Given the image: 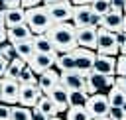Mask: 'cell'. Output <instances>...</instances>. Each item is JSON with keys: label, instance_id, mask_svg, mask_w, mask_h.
Returning <instances> with one entry per match:
<instances>
[{"label": "cell", "instance_id": "cell-1", "mask_svg": "<svg viewBox=\"0 0 126 120\" xmlns=\"http://www.w3.org/2000/svg\"><path fill=\"white\" fill-rule=\"evenodd\" d=\"M77 28L71 22H61V24H53L47 30L49 39L53 41L57 53H65V51H73L77 45Z\"/></svg>", "mask_w": 126, "mask_h": 120}, {"label": "cell", "instance_id": "cell-2", "mask_svg": "<svg viewBox=\"0 0 126 120\" xmlns=\"http://www.w3.org/2000/svg\"><path fill=\"white\" fill-rule=\"evenodd\" d=\"M26 24L33 33H47V30L53 26V20L47 12V6L37 4L32 8H26Z\"/></svg>", "mask_w": 126, "mask_h": 120}, {"label": "cell", "instance_id": "cell-3", "mask_svg": "<svg viewBox=\"0 0 126 120\" xmlns=\"http://www.w3.org/2000/svg\"><path fill=\"white\" fill-rule=\"evenodd\" d=\"M100 20H102V16L96 14L91 4H75L73 6L71 22H73L75 28H83V26H96V28H100Z\"/></svg>", "mask_w": 126, "mask_h": 120}, {"label": "cell", "instance_id": "cell-4", "mask_svg": "<svg viewBox=\"0 0 126 120\" xmlns=\"http://www.w3.org/2000/svg\"><path fill=\"white\" fill-rule=\"evenodd\" d=\"M96 53H106V55H118L120 53V39L116 31H110L106 28L96 30Z\"/></svg>", "mask_w": 126, "mask_h": 120}, {"label": "cell", "instance_id": "cell-5", "mask_svg": "<svg viewBox=\"0 0 126 120\" xmlns=\"http://www.w3.org/2000/svg\"><path fill=\"white\" fill-rule=\"evenodd\" d=\"M73 55H75V71H79V73H83L87 77L94 67L96 51L94 49H87V47H75Z\"/></svg>", "mask_w": 126, "mask_h": 120}, {"label": "cell", "instance_id": "cell-6", "mask_svg": "<svg viewBox=\"0 0 126 120\" xmlns=\"http://www.w3.org/2000/svg\"><path fill=\"white\" fill-rule=\"evenodd\" d=\"M114 75H102V73H98V71H91L89 75H87V87H85V90L89 92V94H94V92H100V90H104V89H110L112 85H114Z\"/></svg>", "mask_w": 126, "mask_h": 120}, {"label": "cell", "instance_id": "cell-7", "mask_svg": "<svg viewBox=\"0 0 126 120\" xmlns=\"http://www.w3.org/2000/svg\"><path fill=\"white\" fill-rule=\"evenodd\" d=\"M85 108L89 110V114H91L93 118L108 116V110H110V102H108V96H106V94H102V92H94V94H89V100H87Z\"/></svg>", "mask_w": 126, "mask_h": 120}, {"label": "cell", "instance_id": "cell-8", "mask_svg": "<svg viewBox=\"0 0 126 120\" xmlns=\"http://www.w3.org/2000/svg\"><path fill=\"white\" fill-rule=\"evenodd\" d=\"M0 94H2V102H6V104H18V98H20V81L18 79H10V77H2L0 79Z\"/></svg>", "mask_w": 126, "mask_h": 120}, {"label": "cell", "instance_id": "cell-9", "mask_svg": "<svg viewBox=\"0 0 126 120\" xmlns=\"http://www.w3.org/2000/svg\"><path fill=\"white\" fill-rule=\"evenodd\" d=\"M47 12H49L53 24L71 22V18H73V4H71V0H63V2H57V4L47 6Z\"/></svg>", "mask_w": 126, "mask_h": 120}, {"label": "cell", "instance_id": "cell-10", "mask_svg": "<svg viewBox=\"0 0 126 120\" xmlns=\"http://www.w3.org/2000/svg\"><path fill=\"white\" fill-rule=\"evenodd\" d=\"M59 83L69 90H81V89L85 90L87 77L83 73H79V71H61L59 73Z\"/></svg>", "mask_w": 126, "mask_h": 120}, {"label": "cell", "instance_id": "cell-11", "mask_svg": "<svg viewBox=\"0 0 126 120\" xmlns=\"http://www.w3.org/2000/svg\"><path fill=\"white\" fill-rule=\"evenodd\" d=\"M96 26H83L77 28V45L79 47H87V49H94L96 51Z\"/></svg>", "mask_w": 126, "mask_h": 120}, {"label": "cell", "instance_id": "cell-12", "mask_svg": "<svg viewBox=\"0 0 126 120\" xmlns=\"http://www.w3.org/2000/svg\"><path fill=\"white\" fill-rule=\"evenodd\" d=\"M55 59H57V55H49V53H33L32 55V59L28 61V65L32 67V71L35 73V75H39V73H43V71H47V69H51L53 65H55Z\"/></svg>", "mask_w": 126, "mask_h": 120}, {"label": "cell", "instance_id": "cell-13", "mask_svg": "<svg viewBox=\"0 0 126 120\" xmlns=\"http://www.w3.org/2000/svg\"><path fill=\"white\" fill-rule=\"evenodd\" d=\"M41 89L37 85H22L20 83V98H18V104H24V106H35L39 96H41Z\"/></svg>", "mask_w": 126, "mask_h": 120}, {"label": "cell", "instance_id": "cell-14", "mask_svg": "<svg viewBox=\"0 0 126 120\" xmlns=\"http://www.w3.org/2000/svg\"><path fill=\"white\" fill-rule=\"evenodd\" d=\"M93 71H98V73H102V75H116V55L96 53Z\"/></svg>", "mask_w": 126, "mask_h": 120}, {"label": "cell", "instance_id": "cell-15", "mask_svg": "<svg viewBox=\"0 0 126 120\" xmlns=\"http://www.w3.org/2000/svg\"><path fill=\"white\" fill-rule=\"evenodd\" d=\"M47 96L55 102V106H57L59 112H67V108L71 106V104H69V89H65L61 83L55 85V87L47 92Z\"/></svg>", "mask_w": 126, "mask_h": 120}, {"label": "cell", "instance_id": "cell-16", "mask_svg": "<svg viewBox=\"0 0 126 120\" xmlns=\"http://www.w3.org/2000/svg\"><path fill=\"white\" fill-rule=\"evenodd\" d=\"M122 18H124V12L122 10H114L110 8L106 14H102V20H100V26L110 30V31H122Z\"/></svg>", "mask_w": 126, "mask_h": 120}, {"label": "cell", "instance_id": "cell-17", "mask_svg": "<svg viewBox=\"0 0 126 120\" xmlns=\"http://www.w3.org/2000/svg\"><path fill=\"white\" fill-rule=\"evenodd\" d=\"M55 85H59V73H57L53 67L47 69V71H43V73H39V77H37V87L41 89L43 94H47Z\"/></svg>", "mask_w": 126, "mask_h": 120}, {"label": "cell", "instance_id": "cell-18", "mask_svg": "<svg viewBox=\"0 0 126 120\" xmlns=\"http://www.w3.org/2000/svg\"><path fill=\"white\" fill-rule=\"evenodd\" d=\"M33 49L37 51V53H49V55H59L57 53V49H55V45H53V41L49 39V35L47 33H33Z\"/></svg>", "mask_w": 126, "mask_h": 120}, {"label": "cell", "instance_id": "cell-19", "mask_svg": "<svg viewBox=\"0 0 126 120\" xmlns=\"http://www.w3.org/2000/svg\"><path fill=\"white\" fill-rule=\"evenodd\" d=\"M26 22V8L22 6H14V8H4V24L6 28L10 26H18Z\"/></svg>", "mask_w": 126, "mask_h": 120}, {"label": "cell", "instance_id": "cell-20", "mask_svg": "<svg viewBox=\"0 0 126 120\" xmlns=\"http://www.w3.org/2000/svg\"><path fill=\"white\" fill-rule=\"evenodd\" d=\"M32 35H33V31L30 30V26H28L26 22L8 28V41H12V43L22 41V39H28V37H32Z\"/></svg>", "mask_w": 126, "mask_h": 120}, {"label": "cell", "instance_id": "cell-21", "mask_svg": "<svg viewBox=\"0 0 126 120\" xmlns=\"http://www.w3.org/2000/svg\"><path fill=\"white\" fill-rule=\"evenodd\" d=\"M33 37V35H32ZM32 37H28V39H22V41H16L14 45H16V53H18V57L20 59H24L26 63L32 59V55L35 53V49H33V39Z\"/></svg>", "mask_w": 126, "mask_h": 120}, {"label": "cell", "instance_id": "cell-22", "mask_svg": "<svg viewBox=\"0 0 126 120\" xmlns=\"http://www.w3.org/2000/svg\"><path fill=\"white\" fill-rule=\"evenodd\" d=\"M55 67L57 71H75V55L73 51H65V53H59L57 59H55Z\"/></svg>", "mask_w": 126, "mask_h": 120}, {"label": "cell", "instance_id": "cell-23", "mask_svg": "<svg viewBox=\"0 0 126 120\" xmlns=\"http://www.w3.org/2000/svg\"><path fill=\"white\" fill-rule=\"evenodd\" d=\"M47 118H51V116H57L59 114V110H57V106H55V102L47 96V94H41L39 96V100H37V104H35Z\"/></svg>", "mask_w": 126, "mask_h": 120}, {"label": "cell", "instance_id": "cell-24", "mask_svg": "<svg viewBox=\"0 0 126 120\" xmlns=\"http://www.w3.org/2000/svg\"><path fill=\"white\" fill-rule=\"evenodd\" d=\"M108 102H110V106H122L124 104V100H126V92L114 83L110 89H108Z\"/></svg>", "mask_w": 126, "mask_h": 120}, {"label": "cell", "instance_id": "cell-25", "mask_svg": "<svg viewBox=\"0 0 126 120\" xmlns=\"http://www.w3.org/2000/svg\"><path fill=\"white\" fill-rule=\"evenodd\" d=\"M65 120H93V116L89 114V110L85 106H69Z\"/></svg>", "mask_w": 126, "mask_h": 120}, {"label": "cell", "instance_id": "cell-26", "mask_svg": "<svg viewBox=\"0 0 126 120\" xmlns=\"http://www.w3.org/2000/svg\"><path fill=\"white\" fill-rule=\"evenodd\" d=\"M24 67H26V61H24V59H20V57H16V59L8 61V67H6V73H4V77L18 79V75H20V71H22Z\"/></svg>", "mask_w": 126, "mask_h": 120}, {"label": "cell", "instance_id": "cell-27", "mask_svg": "<svg viewBox=\"0 0 126 120\" xmlns=\"http://www.w3.org/2000/svg\"><path fill=\"white\" fill-rule=\"evenodd\" d=\"M10 120H32V108L24 104H12Z\"/></svg>", "mask_w": 126, "mask_h": 120}, {"label": "cell", "instance_id": "cell-28", "mask_svg": "<svg viewBox=\"0 0 126 120\" xmlns=\"http://www.w3.org/2000/svg\"><path fill=\"white\" fill-rule=\"evenodd\" d=\"M89 100V92L87 90H69V104L71 106H85Z\"/></svg>", "mask_w": 126, "mask_h": 120}, {"label": "cell", "instance_id": "cell-29", "mask_svg": "<svg viewBox=\"0 0 126 120\" xmlns=\"http://www.w3.org/2000/svg\"><path fill=\"white\" fill-rule=\"evenodd\" d=\"M18 81L22 83V85H37V75L32 71V67L26 63V67L20 71V75H18Z\"/></svg>", "mask_w": 126, "mask_h": 120}, {"label": "cell", "instance_id": "cell-30", "mask_svg": "<svg viewBox=\"0 0 126 120\" xmlns=\"http://www.w3.org/2000/svg\"><path fill=\"white\" fill-rule=\"evenodd\" d=\"M0 51H2V57L8 59V61H12V59L18 57V53H16V45H14L12 41H4V43L0 45Z\"/></svg>", "mask_w": 126, "mask_h": 120}, {"label": "cell", "instance_id": "cell-31", "mask_svg": "<svg viewBox=\"0 0 126 120\" xmlns=\"http://www.w3.org/2000/svg\"><path fill=\"white\" fill-rule=\"evenodd\" d=\"M91 6H93V10L96 12V14H106L108 10H110V0H93L91 2Z\"/></svg>", "mask_w": 126, "mask_h": 120}, {"label": "cell", "instance_id": "cell-32", "mask_svg": "<svg viewBox=\"0 0 126 120\" xmlns=\"http://www.w3.org/2000/svg\"><path fill=\"white\" fill-rule=\"evenodd\" d=\"M108 118H110V120H126V114H124L122 106H110Z\"/></svg>", "mask_w": 126, "mask_h": 120}, {"label": "cell", "instance_id": "cell-33", "mask_svg": "<svg viewBox=\"0 0 126 120\" xmlns=\"http://www.w3.org/2000/svg\"><path fill=\"white\" fill-rule=\"evenodd\" d=\"M116 75H126V53L116 57Z\"/></svg>", "mask_w": 126, "mask_h": 120}, {"label": "cell", "instance_id": "cell-34", "mask_svg": "<svg viewBox=\"0 0 126 120\" xmlns=\"http://www.w3.org/2000/svg\"><path fill=\"white\" fill-rule=\"evenodd\" d=\"M12 116V104L0 102V120H10Z\"/></svg>", "mask_w": 126, "mask_h": 120}, {"label": "cell", "instance_id": "cell-35", "mask_svg": "<svg viewBox=\"0 0 126 120\" xmlns=\"http://www.w3.org/2000/svg\"><path fill=\"white\" fill-rule=\"evenodd\" d=\"M32 120H47V116H45L37 106H32Z\"/></svg>", "mask_w": 126, "mask_h": 120}, {"label": "cell", "instance_id": "cell-36", "mask_svg": "<svg viewBox=\"0 0 126 120\" xmlns=\"http://www.w3.org/2000/svg\"><path fill=\"white\" fill-rule=\"evenodd\" d=\"M14 6H22V0H2V8H14Z\"/></svg>", "mask_w": 126, "mask_h": 120}, {"label": "cell", "instance_id": "cell-37", "mask_svg": "<svg viewBox=\"0 0 126 120\" xmlns=\"http://www.w3.org/2000/svg\"><path fill=\"white\" fill-rule=\"evenodd\" d=\"M124 2H126V0H110V8L122 10V12H124Z\"/></svg>", "mask_w": 126, "mask_h": 120}, {"label": "cell", "instance_id": "cell-38", "mask_svg": "<svg viewBox=\"0 0 126 120\" xmlns=\"http://www.w3.org/2000/svg\"><path fill=\"white\" fill-rule=\"evenodd\" d=\"M4 41H8V28L6 26H0V45Z\"/></svg>", "mask_w": 126, "mask_h": 120}, {"label": "cell", "instance_id": "cell-39", "mask_svg": "<svg viewBox=\"0 0 126 120\" xmlns=\"http://www.w3.org/2000/svg\"><path fill=\"white\" fill-rule=\"evenodd\" d=\"M37 4H41V0H22V8H32Z\"/></svg>", "mask_w": 126, "mask_h": 120}, {"label": "cell", "instance_id": "cell-40", "mask_svg": "<svg viewBox=\"0 0 126 120\" xmlns=\"http://www.w3.org/2000/svg\"><path fill=\"white\" fill-rule=\"evenodd\" d=\"M6 67H8V59L0 57V79L4 77V73H6Z\"/></svg>", "mask_w": 126, "mask_h": 120}, {"label": "cell", "instance_id": "cell-41", "mask_svg": "<svg viewBox=\"0 0 126 120\" xmlns=\"http://www.w3.org/2000/svg\"><path fill=\"white\" fill-rule=\"evenodd\" d=\"M57 2H63V0H41L43 6H51V4H57Z\"/></svg>", "mask_w": 126, "mask_h": 120}, {"label": "cell", "instance_id": "cell-42", "mask_svg": "<svg viewBox=\"0 0 126 120\" xmlns=\"http://www.w3.org/2000/svg\"><path fill=\"white\" fill-rule=\"evenodd\" d=\"M93 0H71V4L75 6V4H91Z\"/></svg>", "mask_w": 126, "mask_h": 120}, {"label": "cell", "instance_id": "cell-43", "mask_svg": "<svg viewBox=\"0 0 126 120\" xmlns=\"http://www.w3.org/2000/svg\"><path fill=\"white\" fill-rule=\"evenodd\" d=\"M0 26H6L4 24V8L2 6H0Z\"/></svg>", "mask_w": 126, "mask_h": 120}, {"label": "cell", "instance_id": "cell-44", "mask_svg": "<svg viewBox=\"0 0 126 120\" xmlns=\"http://www.w3.org/2000/svg\"><path fill=\"white\" fill-rule=\"evenodd\" d=\"M122 31L126 33V12H124V18H122Z\"/></svg>", "mask_w": 126, "mask_h": 120}, {"label": "cell", "instance_id": "cell-45", "mask_svg": "<svg viewBox=\"0 0 126 120\" xmlns=\"http://www.w3.org/2000/svg\"><path fill=\"white\" fill-rule=\"evenodd\" d=\"M120 53H126V37H124V41H122V45H120Z\"/></svg>", "mask_w": 126, "mask_h": 120}, {"label": "cell", "instance_id": "cell-46", "mask_svg": "<svg viewBox=\"0 0 126 120\" xmlns=\"http://www.w3.org/2000/svg\"><path fill=\"white\" fill-rule=\"evenodd\" d=\"M93 120H110L108 116H100V118H93Z\"/></svg>", "mask_w": 126, "mask_h": 120}, {"label": "cell", "instance_id": "cell-47", "mask_svg": "<svg viewBox=\"0 0 126 120\" xmlns=\"http://www.w3.org/2000/svg\"><path fill=\"white\" fill-rule=\"evenodd\" d=\"M47 120H63V118H59V116H51V118H47Z\"/></svg>", "mask_w": 126, "mask_h": 120}, {"label": "cell", "instance_id": "cell-48", "mask_svg": "<svg viewBox=\"0 0 126 120\" xmlns=\"http://www.w3.org/2000/svg\"><path fill=\"white\" fill-rule=\"evenodd\" d=\"M122 110H124V114H126V100H124V104H122Z\"/></svg>", "mask_w": 126, "mask_h": 120}, {"label": "cell", "instance_id": "cell-49", "mask_svg": "<svg viewBox=\"0 0 126 120\" xmlns=\"http://www.w3.org/2000/svg\"><path fill=\"white\" fill-rule=\"evenodd\" d=\"M124 12H126V2H124Z\"/></svg>", "mask_w": 126, "mask_h": 120}, {"label": "cell", "instance_id": "cell-50", "mask_svg": "<svg viewBox=\"0 0 126 120\" xmlns=\"http://www.w3.org/2000/svg\"><path fill=\"white\" fill-rule=\"evenodd\" d=\"M0 102H2V94H0Z\"/></svg>", "mask_w": 126, "mask_h": 120}, {"label": "cell", "instance_id": "cell-51", "mask_svg": "<svg viewBox=\"0 0 126 120\" xmlns=\"http://www.w3.org/2000/svg\"><path fill=\"white\" fill-rule=\"evenodd\" d=\"M0 57H2V51H0Z\"/></svg>", "mask_w": 126, "mask_h": 120}, {"label": "cell", "instance_id": "cell-52", "mask_svg": "<svg viewBox=\"0 0 126 120\" xmlns=\"http://www.w3.org/2000/svg\"><path fill=\"white\" fill-rule=\"evenodd\" d=\"M0 6H2V0H0Z\"/></svg>", "mask_w": 126, "mask_h": 120}]
</instances>
